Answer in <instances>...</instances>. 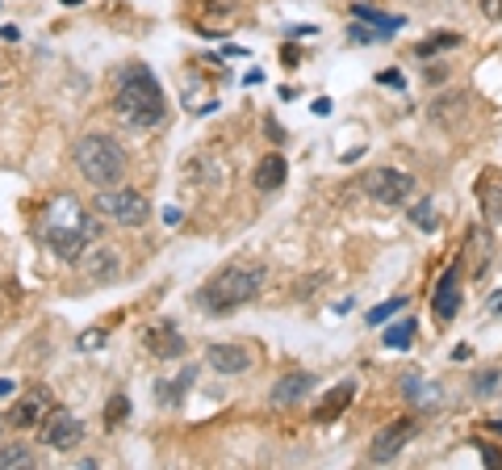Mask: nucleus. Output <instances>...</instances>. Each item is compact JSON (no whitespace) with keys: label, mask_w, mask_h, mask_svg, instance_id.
<instances>
[{"label":"nucleus","mask_w":502,"mask_h":470,"mask_svg":"<svg viewBox=\"0 0 502 470\" xmlns=\"http://www.w3.org/2000/svg\"><path fill=\"white\" fill-rule=\"evenodd\" d=\"M113 110L130 130H159L168 122V97H164V84L147 64L130 59L118 67L113 76Z\"/></svg>","instance_id":"1"},{"label":"nucleus","mask_w":502,"mask_h":470,"mask_svg":"<svg viewBox=\"0 0 502 470\" xmlns=\"http://www.w3.org/2000/svg\"><path fill=\"white\" fill-rule=\"evenodd\" d=\"M130 420V395L126 390H113L110 404H105V428H118V424Z\"/></svg>","instance_id":"24"},{"label":"nucleus","mask_w":502,"mask_h":470,"mask_svg":"<svg viewBox=\"0 0 502 470\" xmlns=\"http://www.w3.org/2000/svg\"><path fill=\"white\" fill-rule=\"evenodd\" d=\"M407 307V298H402V294H398V298H390V303H381V307H373L369 311V315H364V320H369V324H385V320H390V315H398V311Z\"/></svg>","instance_id":"28"},{"label":"nucleus","mask_w":502,"mask_h":470,"mask_svg":"<svg viewBox=\"0 0 502 470\" xmlns=\"http://www.w3.org/2000/svg\"><path fill=\"white\" fill-rule=\"evenodd\" d=\"M460 265H465V257H456L431 290V315H436L439 327H453V320L460 315V303H465V269Z\"/></svg>","instance_id":"7"},{"label":"nucleus","mask_w":502,"mask_h":470,"mask_svg":"<svg viewBox=\"0 0 502 470\" xmlns=\"http://www.w3.org/2000/svg\"><path fill=\"white\" fill-rule=\"evenodd\" d=\"M193 382H197V366H180L172 378H156V399L164 407H180L185 395L193 390Z\"/></svg>","instance_id":"17"},{"label":"nucleus","mask_w":502,"mask_h":470,"mask_svg":"<svg viewBox=\"0 0 502 470\" xmlns=\"http://www.w3.org/2000/svg\"><path fill=\"white\" fill-rule=\"evenodd\" d=\"M205 366H209V370L214 374H226V378H231V374H243L251 366V349L247 344H209V349H205Z\"/></svg>","instance_id":"15"},{"label":"nucleus","mask_w":502,"mask_h":470,"mask_svg":"<svg viewBox=\"0 0 502 470\" xmlns=\"http://www.w3.org/2000/svg\"><path fill=\"white\" fill-rule=\"evenodd\" d=\"M352 17H356V21H369V26H376V30H385L390 38L402 30V26H407V17L381 13V9H373V4H352Z\"/></svg>","instance_id":"21"},{"label":"nucleus","mask_w":502,"mask_h":470,"mask_svg":"<svg viewBox=\"0 0 502 470\" xmlns=\"http://www.w3.org/2000/svg\"><path fill=\"white\" fill-rule=\"evenodd\" d=\"M42 433V445L47 450H59V454H72V450H80L84 445V420H80L76 412H67V407H50L47 416H42V424H38Z\"/></svg>","instance_id":"8"},{"label":"nucleus","mask_w":502,"mask_h":470,"mask_svg":"<svg viewBox=\"0 0 502 470\" xmlns=\"http://www.w3.org/2000/svg\"><path fill=\"white\" fill-rule=\"evenodd\" d=\"M101 235H105L101 223H96L72 194L50 197V206L42 211V240H47L63 260H80L84 248L93 240H101Z\"/></svg>","instance_id":"3"},{"label":"nucleus","mask_w":502,"mask_h":470,"mask_svg":"<svg viewBox=\"0 0 502 470\" xmlns=\"http://www.w3.org/2000/svg\"><path fill=\"white\" fill-rule=\"evenodd\" d=\"M410 223L423 231H436V214H431V197H419V206H410Z\"/></svg>","instance_id":"27"},{"label":"nucleus","mask_w":502,"mask_h":470,"mask_svg":"<svg viewBox=\"0 0 502 470\" xmlns=\"http://www.w3.org/2000/svg\"><path fill=\"white\" fill-rule=\"evenodd\" d=\"M498 382H502L498 370H477L469 378V390L477 395V399H486V395H494V390H498Z\"/></svg>","instance_id":"26"},{"label":"nucleus","mask_w":502,"mask_h":470,"mask_svg":"<svg viewBox=\"0 0 502 470\" xmlns=\"http://www.w3.org/2000/svg\"><path fill=\"white\" fill-rule=\"evenodd\" d=\"M96 214L110 219V223H122V227H142L151 219V206L139 189H126V185H113V189H101L96 197Z\"/></svg>","instance_id":"6"},{"label":"nucleus","mask_w":502,"mask_h":470,"mask_svg":"<svg viewBox=\"0 0 502 470\" xmlns=\"http://www.w3.org/2000/svg\"><path fill=\"white\" fill-rule=\"evenodd\" d=\"M352 399H356V382H352V378L335 382V387L318 399V407H314V424H335L347 407H352Z\"/></svg>","instance_id":"16"},{"label":"nucleus","mask_w":502,"mask_h":470,"mask_svg":"<svg viewBox=\"0 0 502 470\" xmlns=\"http://www.w3.org/2000/svg\"><path fill=\"white\" fill-rule=\"evenodd\" d=\"M477 454H482V462H490L494 470H502V454L494 450V445H486V441H477Z\"/></svg>","instance_id":"29"},{"label":"nucleus","mask_w":502,"mask_h":470,"mask_svg":"<svg viewBox=\"0 0 502 470\" xmlns=\"http://www.w3.org/2000/svg\"><path fill=\"white\" fill-rule=\"evenodd\" d=\"M0 395H13V382H9V378H0Z\"/></svg>","instance_id":"37"},{"label":"nucleus","mask_w":502,"mask_h":470,"mask_svg":"<svg viewBox=\"0 0 502 470\" xmlns=\"http://www.w3.org/2000/svg\"><path fill=\"white\" fill-rule=\"evenodd\" d=\"M84 274H88V281H96V286L118 281V277H122V257H118L113 248H96V252L84 257Z\"/></svg>","instance_id":"19"},{"label":"nucleus","mask_w":502,"mask_h":470,"mask_svg":"<svg viewBox=\"0 0 502 470\" xmlns=\"http://www.w3.org/2000/svg\"><path fill=\"white\" fill-rule=\"evenodd\" d=\"M361 194L376 206H407V197H415V177L402 168H369L361 177Z\"/></svg>","instance_id":"5"},{"label":"nucleus","mask_w":502,"mask_h":470,"mask_svg":"<svg viewBox=\"0 0 502 470\" xmlns=\"http://www.w3.org/2000/svg\"><path fill=\"white\" fill-rule=\"evenodd\" d=\"M376 84H390V89H402L407 81H402V72H393V67H390V72H376Z\"/></svg>","instance_id":"30"},{"label":"nucleus","mask_w":502,"mask_h":470,"mask_svg":"<svg viewBox=\"0 0 502 470\" xmlns=\"http://www.w3.org/2000/svg\"><path fill=\"white\" fill-rule=\"evenodd\" d=\"M314 374H306V370H289V374H281L277 382H272V390H268V399L277 407H293V404H301L306 395L314 390Z\"/></svg>","instance_id":"14"},{"label":"nucleus","mask_w":502,"mask_h":470,"mask_svg":"<svg viewBox=\"0 0 502 470\" xmlns=\"http://www.w3.org/2000/svg\"><path fill=\"white\" fill-rule=\"evenodd\" d=\"M59 4H67V9H76V4H84V0H59Z\"/></svg>","instance_id":"38"},{"label":"nucleus","mask_w":502,"mask_h":470,"mask_svg":"<svg viewBox=\"0 0 502 470\" xmlns=\"http://www.w3.org/2000/svg\"><path fill=\"white\" fill-rule=\"evenodd\" d=\"M50 407H55V395H50L47 387H38V382H34V387L13 404L9 424H13V428H34V424H42V416H47Z\"/></svg>","instance_id":"10"},{"label":"nucleus","mask_w":502,"mask_h":470,"mask_svg":"<svg viewBox=\"0 0 502 470\" xmlns=\"http://www.w3.org/2000/svg\"><path fill=\"white\" fill-rule=\"evenodd\" d=\"M285 181H289V160H285V156H277V151H272V156H264V160L251 168V185H255L260 194H277Z\"/></svg>","instance_id":"18"},{"label":"nucleus","mask_w":502,"mask_h":470,"mask_svg":"<svg viewBox=\"0 0 502 470\" xmlns=\"http://www.w3.org/2000/svg\"><path fill=\"white\" fill-rule=\"evenodd\" d=\"M456 361H469V357H473V349H469V344H456Z\"/></svg>","instance_id":"35"},{"label":"nucleus","mask_w":502,"mask_h":470,"mask_svg":"<svg viewBox=\"0 0 502 470\" xmlns=\"http://www.w3.org/2000/svg\"><path fill=\"white\" fill-rule=\"evenodd\" d=\"M460 42H465L460 34H453V30H439V34H431V38H423V42L415 47V59H419V64H431L436 55H444V50H456V47H460Z\"/></svg>","instance_id":"20"},{"label":"nucleus","mask_w":502,"mask_h":470,"mask_svg":"<svg viewBox=\"0 0 502 470\" xmlns=\"http://www.w3.org/2000/svg\"><path fill=\"white\" fill-rule=\"evenodd\" d=\"M0 428H4V416H0Z\"/></svg>","instance_id":"39"},{"label":"nucleus","mask_w":502,"mask_h":470,"mask_svg":"<svg viewBox=\"0 0 502 470\" xmlns=\"http://www.w3.org/2000/svg\"><path fill=\"white\" fill-rule=\"evenodd\" d=\"M142 344L151 349L156 361H180L185 349H188L185 332H176V324H151L147 327V336H142Z\"/></svg>","instance_id":"12"},{"label":"nucleus","mask_w":502,"mask_h":470,"mask_svg":"<svg viewBox=\"0 0 502 470\" xmlns=\"http://www.w3.org/2000/svg\"><path fill=\"white\" fill-rule=\"evenodd\" d=\"M473 194H477V211L486 219V227H498L502 223V173L498 168H486L477 185H473Z\"/></svg>","instance_id":"11"},{"label":"nucleus","mask_w":502,"mask_h":470,"mask_svg":"<svg viewBox=\"0 0 502 470\" xmlns=\"http://www.w3.org/2000/svg\"><path fill=\"white\" fill-rule=\"evenodd\" d=\"M0 38H4V42H17V38H21V30L9 21V26H0Z\"/></svg>","instance_id":"34"},{"label":"nucleus","mask_w":502,"mask_h":470,"mask_svg":"<svg viewBox=\"0 0 502 470\" xmlns=\"http://www.w3.org/2000/svg\"><path fill=\"white\" fill-rule=\"evenodd\" d=\"M347 42H390V34L369 26V21H356L352 17V26H347Z\"/></svg>","instance_id":"25"},{"label":"nucleus","mask_w":502,"mask_h":470,"mask_svg":"<svg viewBox=\"0 0 502 470\" xmlns=\"http://www.w3.org/2000/svg\"><path fill=\"white\" fill-rule=\"evenodd\" d=\"M264 281H268V269L260 260H235V265L218 269L193 298H197V307L205 315H231V311L247 307L251 298H260Z\"/></svg>","instance_id":"2"},{"label":"nucleus","mask_w":502,"mask_h":470,"mask_svg":"<svg viewBox=\"0 0 502 470\" xmlns=\"http://www.w3.org/2000/svg\"><path fill=\"white\" fill-rule=\"evenodd\" d=\"M482 4V13L490 17V21H502V0H477Z\"/></svg>","instance_id":"31"},{"label":"nucleus","mask_w":502,"mask_h":470,"mask_svg":"<svg viewBox=\"0 0 502 470\" xmlns=\"http://www.w3.org/2000/svg\"><path fill=\"white\" fill-rule=\"evenodd\" d=\"M72 160H76L80 177L88 181V185H96V189H113L126 177V147L113 135H101V130L80 139Z\"/></svg>","instance_id":"4"},{"label":"nucleus","mask_w":502,"mask_h":470,"mask_svg":"<svg viewBox=\"0 0 502 470\" xmlns=\"http://www.w3.org/2000/svg\"><path fill=\"white\" fill-rule=\"evenodd\" d=\"M34 466V450L26 441H4L0 445V470H30Z\"/></svg>","instance_id":"23"},{"label":"nucleus","mask_w":502,"mask_h":470,"mask_svg":"<svg viewBox=\"0 0 502 470\" xmlns=\"http://www.w3.org/2000/svg\"><path fill=\"white\" fill-rule=\"evenodd\" d=\"M264 130H268V139H272V143H285V130H281L277 118H264Z\"/></svg>","instance_id":"32"},{"label":"nucleus","mask_w":502,"mask_h":470,"mask_svg":"<svg viewBox=\"0 0 502 470\" xmlns=\"http://www.w3.org/2000/svg\"><path fill=\"white\" fill-rule=\"evenodd\" d=\"M423 81H427V84L448 81V67H444V64H439V67H427V72H423Z\"/></svg>","instance_id":"33"},{"label":"nucleus","mask_w":502,"mask_h":470,"mask_svg":"<svg viewBox=\"0 0 502 470\" xmlns=\"http://www.w3.org/2000/svg\"><path fill=\"white\" fill-rule=\"evenodd\" d=\"M486 433H498L502 437V420H486Z\"/></svg>","instance_id":"36"},{"label":"nucleus","mask_w":502,"mask_h":470,"mask_svg":"<svg viewBox=\"0 0 502 470\" xmlns=\"http://www.w3.org/2000/svg\"><path fill=\"white\" fill-rule=\"evenodd\" d=\"M415 332H419V320H398V324H385V332H381V344L385 349H410L415 344Z\"/></svg>","instance_id":"22"},{"label":"nucleus","mask_w":502,"mask_h":470,"mask_svg":"<svg viewBox=\"0 0 502 470\" xmlns=\"http://www.w3.org/2000/svg\"><path fill=\"white\" fill-rule=\"evenodd\" d=\"M402 399H407L410 407H419V412H436L439 404H444V387L439 382H431V378H423V374H402Z\"/></svg>","instance_id":"13"},{"label":"nucleus","mask_w":502,"mask_h":470,"mask_svg":"<svg viewBox=\"0 0 502 470\" xmlns=\"http://www.w3.org/2000/svg\"><path fill=\"white\" fill-rule=\"evenodd\" d=\"M415 428H419V420L415 416H402V420H390L381 433H376L373 441H369V450H364V458L373 462V466H385V462H393V458L407 450L410 441H415Z\"/></svg>","instance_id":"9"}]
</instances>
